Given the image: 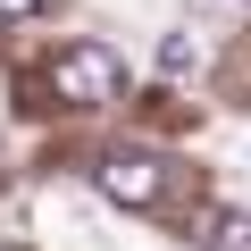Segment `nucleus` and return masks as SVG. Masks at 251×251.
<instances>
[{
    "instance_id": "3",
    "label": "nucleus",
    "mask_w": 251,
    "mask_h": 251,
    "mask_svg": "<svg viewBox=\"0 0 251 251\" xmlns=\"http://www.w3.org/2000/svg\"><path fill=\"white\" fill-rule=\"evenodd\" d=\"M193 243L201 251H251V209H201L193 218Z\"/></svg>"
},
{
    "instance_id": "5",
    "label": "nucleus",
    "mask_w": 251,
    "mask_h": 251,
    "mask_svg": "<svg viewBox=\"0 0 251 251\" xmlns=\"http://www.w3.org/2000/svg\"><path fill=\"white\" fill-rule=\"evenodd\" d=\"M50 0H0V25H17V17H42Z\"/></svg>"
},
{
    "instance_id": "1",
    "label": "nucleus",
    "mask_w": 251,
    "mask_h": 251,
    "mask_svg": "<svg viewBox=\"0 0 251 251\" xmlns=\"http://www.w3.org/2000/svg\"><path fill=\"white\" fill-rule=\"evenodd\" d=\"M50 92H59L67 109H109V100H126V59H117L109 42H59Z\"/></svg>"
},
{
    "instance_id": "6",
    "label": "nucleus",
    "mask_w": 251,
    "mask_h": 251,
    "mask_svg": "<svg viewBox=\"0 0 251 251\" xmlns=\"http://www.w3.org/2000/svg\"><path fill=\"white\" fill-rule=\"evenodd\" d=\"M243 9H251V0H243Z\"/></svg>"
},
{
    "instance_id": "2",
    "label": "nucleus",
    "mask_w": 251,
    "mask_h": 251,
    "mask_svg": "<svg viewBox=\"0 0 251 251\" xmlns=\"http://www.w3.org/2000/svg\"><path fill=\"white\" fill-rule=\"evenodd\" d=\"M92 176H100V193L126 201V209H159V201H168V159H159V151H109Z\"/></svg>"
},
{
    "instance_id": "4",
    "label": "nucleus",
    "mask_w": 251,
    "mask_h": 251,
    "mask_svg": "<svg viewBox=\"0 0 251 251\" xmlns=\"http://www.w3.org/2000/svg\"><path fill=\"white\" fill-rule=\"evenodd\" d=\"M151 59H159V75H201V42H193V34H159Z\"/></svg>"
}]
</instances>
